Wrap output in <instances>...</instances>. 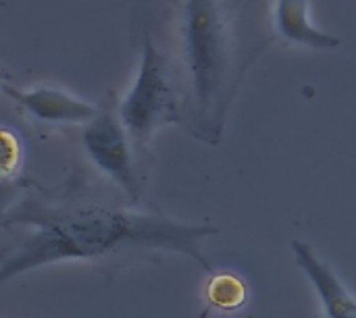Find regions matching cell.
I'll list each match as a JSON object with an SVG mask.
<instances>
[{"label":"cell","instance_id":"1","mask_svg":"<svg viewBox=\"0 0 356 318\" xmlns=\"http://www.w3.org/2000/svg\"><path fill=\"white\" fill-rule=\"evenodd\" d=\"M15 225L29 233L2 254L0 285L56 262L115 267L152 254L188 256L204 273L215 271L202 242L219 235L217 225L184 223L156 210L98 200L77 175L52 192L31 190L13 208H4L2 227Z\"/></svg>","mask_w":356,"mask_h":318},{"label":"cell","instance_id":"2","mask_svg":"<svg viewBox=\"0 0 356 318\" xmlns=\"http://www.w3.org/2000/svg\"><path fill=\"white\" fill-rule=\"evenodd\" d=\"M138 27H167L150 35L171 60L184 94V129L219 146L236 92L261 50L273 40L265 0H140Z\"/></svg>","mask_w":356,"mask_h":318},{"label":"cell","instance_id":"3","mask_svg":"<svg viewBox=\"0 0 356 318\" xmlns=\"http://www.w3.org/2000/svg\"><path fill=\"white\" fill-rule=\"evenodd\" d=\"M140 35V62L131 87L117 100V112L138 150L148 156L156 131L167 125L184 127V94L177 73L156 42Z\"/></svg>","mask_w":356,"mask_h":318},{"label":"cell","instance_id":"4","mask_svg":"<svg viewBox=\"0 0 356 318\" xmlns=\"http://www.w3.org/2000/svg\"><path fill=\"white\" fill-rule=\"evenodd\" d=\"M81 144L98 173L123 192L127 204L138 206L146 190V156L121 123L113 96L100 102V112L83 127Z\"/></svg>","mask_w":356,"mask_h":318},{"label":"cell","instance_id":"5","mask_svg":"<svg viewBox=\"0 0 356 318\" xmlns=\"http://www.w3.org/2000/svg\"><path fill=\"white\" fill-rule=\"evenodd\" d=\"M2 92L25 115L46 125H88L100 112V104L83 100L58 85L40 83L31 87H15L4 81Z\"/></svg>","mask_w":356,"mask_h":318},{"label":"cell","instance_id":"6","mask_svg":"<svg viewBox=\"0 0 356 318\" xmlns=\"http://www.w3.org/2000/svg\"><path fill=\"white\" fill-rule=\"evenodd\" d=\"M292 254L321 304L323 318H356V296L340 279L336 269L307 242L294 240Z\"/></svg>","mask_w":356,"mask_h":318},{"label":"cell","instance_id":"7","mask_svg":"<svg viewBox=\"0 0 356 318\" xmlns=\"http://www.w3.org/2000/svg\"><path fill=\"white\" fill-rule=\"evenodd\" d=\"M271 27L290 46L309 50H334L340 40L321 29L313 19V0H273Z\"/></svg>","mask_w":356,"mask_h":318},{"label":"cell","instance_id":"8","mask_svg":"<svg viewBox=\"0 0 356 318\" xmlns=\"http://www.w3.org/2000/svg\"><path fill=\"white\" fill-rule=\"evenodd\" d=\"M204 298L213 310L236 312L248 300V287L244 279L232 271H213L204 287Z\"/></svg>","mask_w":356,"mask_h":318},{"label":"cell","instance_id":"9","mask_svg":"<svg viewBox=\"0 0 356 318\" xmlns=\"http://www.w3.org/2000/svg\"><path fill=\"white\" fill-rule=\"evenodd\" d=\"M23 160H25V148H23L19 133H15L10 127H4L2 129V183L4 187L19 177Z\"/></svg>","mask_w":356,"mask_h":318}]
</instances>
